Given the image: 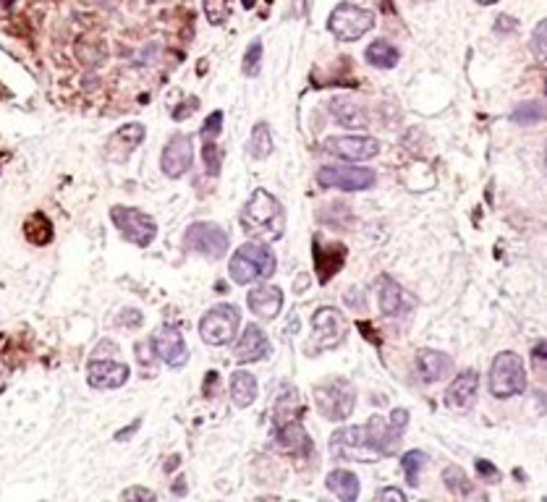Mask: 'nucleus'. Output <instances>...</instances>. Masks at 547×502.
<instances>
[{"label": "nucleus", "instance_id": "f704fd0d", "mask_svg": "<svg viewBox=\"0 0 547 502\" xmlns=\"http://www.w3.org/2000/svg\"><path fill=\"white\" fill-rule=\"evenodd\" d=\"M221 131H223V113L215 110V113H210V118L202 126V139L204 142H215Z\"/></svg>", "mask_w": 547, "mask_h": 502}, {"label": "nucleus", "instance_id": "dca6fc26", "mask_svg": "<svg viewBox=\"0 0 547 502\" xmlns=\"http://www.w3.org/2000/svg\"><path fill=\"white\" fill-rule=\"evenodd\" d=\"M312 259H315V273L320 283H330V277L338 275L346 265V246L344 244H323L317 236L312 241Z\"/></svg>", "mask_w": 547, "mask_h": 502}, {"label": "nucleus", "instance_id": "5701e85b", "mask_svg": "<svg viewBox=\"0 0 547 502\" xmlns=\"http://www.w3.org/2000/svg\"><path fill=\"white\" fill-rule=\"evenodd\" d=\"M228 393H231V401L236 403L239 408H249L251 403L257 401V395H259L257 376L249 375L244 369L233 372L231 379H228Z\"/></svg>", "mask_w": 547, "mask_h": 502}, {"label": "nucleus", "instance_id": "a19ab883", "mask_svg": "<svg viewBox=\"0 0 547 502\" xmlns=\"http://www.w3.org/2000/svg\"><path fill=\"white\" fill-rule=\"evenodd\" d=\"M516 22L511 19V16H497V24H495V32L497 34H505V32H516Z\"/></svg>", "mask_w": 547, "mask_h": 502}, {"label": "nucleus", "instance_id": "ea45409f", "mask_svg": "<svg viewBox=\"0 0 547 502\" xmlns=\"http://www.w3.org/2000/svg\"><path fill=\"white\" fill-rule=\"evenodd\" d=\"M197 102H199L197 98H192V100H189V102H184V107H181V110H175V113H174L175 121H184L186 116H192V113H194V110H197V107H199Z\"/></svg>", "mask_w": 547, "mask_h": 502}, {"label": "nucleus", "instance_id": "72a5a7b5", "mask_svg": "<svg viewBox=\"0 0 547 502\" xmlns=\"http://www.w3.org/2000/svg\"><path fill=\"white\" fill-rule=\"evenodd\" d=\"M204 14H207L210 24H223L231 14V5H228V0H204Z\"/></svg>", "mask_w": 547, "mask_h": 502}, {"label": "nucleus", "instance_id": "1a4fd4ad", "mask_svg": "<svg viewBox=\"0 0 547 502\" xmlns=\"http://www.w3.org/2000/svg\"><path fill=\"white\" fill-rule=\"evenodd\" d=\"M184 244H186V249L204 256V259H223L231 241H228V233L218 223L197 220L186 228Z\"/></svg>", "mask_w": 547, "mask_h": 502}, {"label": "nucleus", "instance_id": "a211bd4d", "mask_svg": "<svg viewBox=\"0 0 547 502\" xmlns=\"http://www.w3.org/2000/svg\"><path fill=\"white\" fill-rule=\"evenodd\" d=\"M270 353V340L268 332L259 325H247L244 335L239 338L236 349H233V358L239 364H251V361H262Z\"/></svg>", "mask_w": 547, "mask_h": 502}, {"label": "nucleus", "instance_id": "37998d69", "mask_svg": "<svg viewBox=\"0 0 547 502\" xmlns=\"http://www.w3.org/2000/svg\"><path fill=\"white\" fill-rule=\"evenodd\" d=\"M476 471H479L482 477L497 479V469L490 463V460H479V463H476Z\"/></svg>", "mask_w": 547, "mask_h": 502}, {"label": "nucleus", "instance_id": "412c9836", "mask_svg": "<svg viewBox=\"0 0 547 502\" xmlns=\"http://www.w3.org/2000/svg\"><path fill=\"white\" fill-rule=\"evenodd\" d=\"M275 440L280 448L291 451L294 455H301V458H309L315 452V445L307 434V429L298 424L297 419H288V422H280L278 429H275Z\"/></svg>", "mask_w": 547, "mask_h": 502}, {"label": "nucleus", "instance_id": "9b49d317", "mask_svg": "<svg viewBox=\"0 0 547 502\" xmlns=\"http://www.w3.org/2000/svg\"><path fill=\"white\" fill-rule=\"evenodd\" d=\"M312 340H315V351H330L335 346L344 343L346 338V320L338 309L323 306L315 311L312 317Z\"/></svg>", "mask_w": 547, "mask_h": 502}, {"label": "nucleus", "instance_id": "c85d7f7f", "mask_svg": "<svg viewBox=\"0 0 547 502\" xmlns=\"http://www.w3.org/2000/svg\"><path fill=\"white\" fill-rule=\"evenodd\" d=\"M424 466H427V452L422 451H409L401 458V469L406 474L409 487H420V474H422Z\"/></svg>", "mask_w": 547, "mask_h": 502}, {"label": "nucleus", "instance_id": "4468645a", "mask_svg": "<svg viewBox=\"0 0 547 502\" xmlns=\"http://www.w3.org/2000/svg\"><path fill=\"white\" fill-rule=\"evenodd\" d=\"M194 163V144L192 136L186 134H175L165 142L163 154H160V168L168 178H181Z\"/></svg>", "mask_w": 547, "mask_h": 502}, {"label": "nucleus", "instance_id": "7ed1b4c3", "mask_svg": "<svg viewBox=\"0 0 547 502\" xmlns=\"http://www.w3.org/2000/svg\"><path fill=\"white\" fill-rule=\"evenodd\" d=\"M315 405L327 422H346L356 408V387L344 376L327 379L315 387Z\"/></svg>", "mask_w": 547, "mask_h": 502}, {"label": "nucleus", "instance_id": "2f4dec72", "mask_svg": "<svg viewBox=\"0 0 547 502\" xmlns=\"http://www.w3.org/2000/svg\"><path fill=\"white\" fill-rule=\"evenodd\" d=\"M529 51L537 60H547V19H542L540 24L534 26L532 40H529Z\"/></svg>", "mask_w": 547, "mask_h": 502}, {"label": "nucleus", "instance_id": "79ce46f5", "mask_svg": "<svg viewBox=\"0 0 547 502\" xmlns=\"http://www.w3.org/2000/svg\"><path fill=\"white\" fill-rule=\"evenodd\" d=\"M380 500H396V502H406V492H401L396 487H388L380 492Z\"/></svg>", "mask_w": 547, "mask_h": 502}, {"label": "nucleus", "instance_id": "bb28decb", "mask_svg": "<svg viewBox=\"0 0 547 502\" xmlns=\"http://www.w3.org/2000/svg\"><path fill=\"white\" fill-rule=\"evenodd\" d=\"M364 58H367V63L374 66V69L388 71V69H396L401 52H398L396 45H391L388 40H377V42H373V45L364 51Z\"/></svg>", "mask_w": 547, "mask_h": 502}, {"label": "nucleus", "instance_id": "c756f323", "mask_svg": "<svg viewBox=\"0 0 547 502\" xmlns=\"http://www.w3.org/2000/svg\"><path fill=\"white\" fill-rule=\"evenodd\" d=\"M545 105H540V102H522V105H516V110L511 113V121L519 126H534L540 124V121H545Z\"/></svg>", "mask_w": 547, "mask_h": 502}, {"label": "nucleus", "instance_id": "6e6552de", "mask_svg": "<svg viewBox=\"0 0 547 502\" xmlns=\"http://www.w3.org/2000/svg\"><path fill=\"white\" fill-rule=\"evenodd\" d=\"M330 455L338 460H362V463H374L380 452L370 445L367 427H344L330 437Z\"/></svg>", "mask_w": 547, "mask_h": 502}, {"label": "nucleus", "instance_id": "c9c22d12", "mask_svg": "<svg viewBox=\"0 0 547 502\" xmlns=\"http://www.w3.org/2000/svg\"><path fill=\"white\" fill-rule=\"evenodd\" d=\"M202 157H204V165H207V173H212V176H218L221 173V150H218V144L215 142H204V152H202Z\"/></svg>", "mask_w": 547, "mask_h": 502}, {"label": "nucleus", "instance_id": "393cba45", "mask_svg": "<svg viewBox=\"0 0 547 502\" xmlns=\"http://www.w3.org/2000/svg\"><path fill=\"white\" fill-rule=\"evenodd\" d=\"M330 113H333V118L344 128H367L370 126L367 113L356 102L348 100V98H335V100L330 102Z\"/></svg>", "mask_w": 547, "mask_h": 502}, {"label": "nucleus", "instance_id": "3c124183", "mask_svg": "<svg viewBox=\"0 0 547 502\" xmlns=\"http://www.w3.org/2000/svg\"><path fill=\"white\" fill-rule=\"evenodd\" d=\"M545 168H547V150H545Z\"/></svg>", "mask_w": 547, "mask_h": 502}, {"label": "nucleus", "instance_id": "2eb2a0df", "mask_svg": "<svg viewBox=\"0 0 547 502\" xmlns=\"http://www.w3.org/2000/svg\"><path fill=\"white\" fill-rule=\"evenodd\" d=\"M128 376H131V369L124 361H116V358H95L92 356L87 364V382L95 390H118L128 382Z\"/></svg>", "mask_w": 547, "mask_h": 502}, {"label": "nucleus", "instance_id": "f8f14e48", "mask_svg": "<svg viewBox=\"0 0 547 502\" xmlns=\"http://www.w3.org/2000/svg\"><path fill=\"white\" fill-rule=\"evenodd\" d=\"M149 346H152V351H155V356H157L163 364H168V367H174V369H181V367L189 361L186 340H184L181 330L175 325L157 327V330L152 332V338H149Z\"/></svg>", "mask_w": 547, "mask_h": 502}, {"label": "nucleus", "instance_id": "f03ea898", "mask_svg": "<svg viewBox=\"0 0 547 502\" xmlns=\"http://www.w3.org/2000/svg\"><path fill=\"white\" fill-rule=\"evenodd\" d=\"M275 254L268 244L259 241H247L241 244L239 251L231 256L228 265V275L236 285H251V283H262L275 273Z\"/></svg>", "mask_w": 547, "mask_h": 502}, {"label": "nucleus", "instance_id": "473e14b6", "mask_svg": "<svg viewBox=\"0 0 547 502\" xmlns=\"http://www.w3.org/2000/svg\"><path fill=\"white\" fill-rule=\"evenodd\" d=\"M259 63H262V42L254 40L244 52V63H241V71L244 76H257L259 74Z\"/></svg>", "mask_w": 547, "mask_h": 502}, {"label": "nucleus", "instance_id": "49530a36", "mask_svg": "<svg viewBox=\"0 0 547 502\" xmlns=\"http://www.w3.org/2000/svg\"><path fill=\"white\" fill-rule=\"evenodd\" d=\"M175 466H178V455H174V458H171V463H165V471H174Z\"/></svg>", "mask_w": 547, "mask_h": 502}, {"label": "nucleus", "instance_id": "7c9ffc66", "mask_svg": "<svg viewBox=\"0 0 547 502\" xmlns=\"http://www.w3.org/2000/svg\"><path fill=\"white\" fill-rule=\"evenodd\" d=\"M443 481H446V487L453 492V495H472V481H469V477L458 469V466H448L446 471H443Z\"/></svg>", "mask_w": 547, "mask_h": 502}, {"label": "nucleus", "instance_id": "b1692460", "mask_svg": "<svg viewBox=\"0 0 547 502\" xmlns=\"http://www.w3.org/2000/svg\"><path fill=\"white\" fill-rule=\"evenodd\" d=\"M377 303L385 317H396L403 309V288L391 275H380L377 280Z\"/></svg>", "mask_w": 547, "mask_h": 502}, {"label": "nucleus", "instance_id": "423d86ee", "mask_svg": "<svg viewBox=\"0 0 547 502\" xmlns=\"http://www.w3.org/2000/svg\"><path fill=\"white\" fill-rule=\"evenodd\" d=\"M374 14L370 8H362L356 3H341L327 19V29L338 42H356L367 32H373Z\"/></svg>", "mask_w": 547, "mask_h": 502}, {"label": "nucleus", "instance_id": "0eeeda50", "mask_svg": "<svg viewBox=\"0 0 547 502\" xmlns=\"http://www.w3.org/2000/svg\"><path fill=\"white\" fill-rule=\"evenodd\" d=\"M110 220L121 230V236H124L126 241L134 244V246H139V249H147L149 244L155 241V236H157L155 218H149V215H145L137 207H121V204L113 207L110 209Z\"/></svg>", "mask_w": 547, "mask_h": 502}, {"label": "nucleus", "instance_id": "c03bdc74", "mask_svg": "<svg viewBox=\"0 0 547 502\" xmlns=\"http://www.w3.org/2000/svg\"><path fill=\"white\" fill-rule=\"evenodd\" d=\"M139 424H142V422H139V419H134V424H131V427H128V429H121V432L116 434V440H118V442H124V440H128V437H131V434H134V432L139 429Z\"/></svg>", "mask_w": 547, "mask_h": 502}, {"label": "nucleus", "instance_id": "ddd939ff", "mask_svg": "<svg viewBox=\"0 0 547 502\" xmlns=\"http://www.w3.org/2000/svg\"><path fill=\"white\" fill-rule=\"evenodd\" d=\"M325 152L341 157V160H351V163H364L380 154V142L374 136H364V134H351V136H330L325 142Z\"/></svg>", "mask_w": 547, "mask_h": 502}, {"label": "nucleus", "instance_id": "cd10ccee", "mask_svg": "<svg viewBox=\"0 0 547 502\" xmlns=\"http://www.w3.org/2000/svg\"><path fill=\"white\" fill-rule=\"evenodd\" d=\"M247 150L254 160H265V157L273 154V134H270V126L265 124V121H259V124L251 128Z\"/></svg>", "mask_w": 547, "mask_h": 502}, {"label": "nucleus", "instance_id": "e433bc0d", "mask_svg": "<svg viewBox=\"0 0 547 502\" xmlns=\"http://www.w3.org/2000/svg\"><path fill=\"white\" fill-rule=\"evenodd\" d=\"M532 361H534V369H537L540 375L547 376V340L537 343V346L532 349Z\"/></svg>", "mask_w": 547, "mask_h": 502}, {"label": "nucleus", "instance_id": "39448f33", "mask_svg": "<svg viewBox=\"0 0 547 502\" xmlns=\"http://www.w3.org/2000/svg\"><path fill=\"white\" fill-rule=\"evenodd\" d=\"M241 325V311L239 306L233 303H218L212 309H207V314L202 317L199 322V335H202V343L204 346H212V349H221L228 346Z\"/></svg>", "mask_w": 547, "mask_h": 502}, {"label": "nucleus", "instance_id": "6ab92c4d", "mask_svg": "<svg viewBox=\"0 0 547 502\" xmlns=\"http://www.w3.org/2000/svg\"><path fill=\"white\" fill-rule=\"evenodd\" d=\"M247 303L259 320H275L283 309V291L278 285H257L249 291Z\"/></svg>", "mask_w": 547, "mask_h": 502}, {"label": "nucleus", "instance_id": "58836bf2", "mask_svg": "<svg viewBox=\"0 0 547 502\" xmlns=\"http://www.w3.org/2000/svg\"><path fill=\"white\" fill-rule=\"evenodd\" d=\"M118 325L121 327H139L142 325V314L137 309H124L121 317H118Z\"/></svg>", "mask_w": 547, "mask_h": 502}, {"label": "nucleus", "instance_id": "a18cd8bd", "mask_svg": "<svg viewBox=\"0 0 547 502\" xmlns=\"http://www.w3.org/2000/svg\"><path fill=\"white\" fill-rule=\"evenodd\" d=\"M359 330H364V332H367V338H370L373 343H377V346H380V335H374V330H373V325H370V322H359Z\"/></svg>", "mask_w": 547, "mask_h": 502}, {"label": "nucleus", "instance_id": "aec40b11", "mask_svg": "<svg viewBox=\"0 0 547 502\" xmlns=\"http://www.w3.org/2000/svg\"><path fill=\"white\" fill-rule=\"evenodd\" d=\"M145 134H147V131H145V126L142 124H128L124 126V128H118V131L110 136V142H108V157H110L113 163H126V160L131 157V152L142 144Z\"/></svg>", "mask_w": 547, "mask_h": 502}, {"label": "nucleus", "instance_id": "4c0bfd02", "mask_svg": "<svg viewBox=\"0 0 547 502\" xmlns=\"http://www.w3.org/2000/svg\"><path fill=\"white\" fill-rule=\"evenodd\" d=\"M124 500H155V492L152 489H145V487H131L121 495Z\"/></svg>", "mask_w": 547, "mask_h": 502}, {"label": "nucleus", "instance_id": "09e8293b", "mask_svg": "<svg viewBox=\"0 0 547 502\" xmlns=\"http://www.w3.org/2000/svg\"><path fill=\"white\" fill-rule=\"evenodd\" d=\"M254 5V0H244V8H251Z\"/></svg>", "mask_w": 547, "mask_h": 502}, {"label": "nucleus", "instance_id": "8fccbe9b", "mask_svg": "<svg viewBox=\"0 0 547 502\" xmlns=\"http://www.w3.org/2000/svg\"><path fill=\"white\" fill-rule=\"evenodd\" d=\"M149 3H168V0H149Z\"/></svg>", "mask_w": 547, "mask_h": 502}, {"label": "nucleus", "instance_id": "de8ad7c7", "mask_svg": "<svg viewBox=\"0 0 547 502\" xmlns=\"http://www.w3.org/2000/svg\"><path fill=\"white\" fill-rule=\"evenodd\" d=\"M476 3H482V5H495L497 0H476Z\"/></svg>", "mask_w": 547, "mask_h": 502}, {"label": "nucleus", "instance_id": "a878e982", "mask_svg": "<svg viewBox=\"0 0 547 502\" xmlns=\"http://www.w3.org/2000/svg\"><path fill=\"white\" fill-rule=\"evenodd\" d=\"M325 484H327V489L335 497H341L344 502H356V497H359V479H356V474L346 471V469L330 471L327 479H325Z\"/></svg>", "mask_w": 547, "mask_h": 502}, {"label": "nucleus", "instance_id": "f257e3e1", "mask_svg": "<svg viewBox=\"0 0 547 502\" xmlns=\"http://www.w3.org/2000/svg\"><path fill=\"white\" fill-rule=\"evenodd\" d=\"M241 226L247 233L278 241L286 230V209L268 189H254L241 209Z\"/></svg>", "mask_w": 547, "mask_h": 502}, {"label": "nucleus", "instance_id": "f3484780", "mask_svg": "<svg viewBox=\"0 0 547 502\" xmlns=\"http://www.w3.org/2000/svg\"><path fill=\"white\" fill-rule=\"evenodd\" d=\"M476 387H479V375L474 369H467L456 376L446 390V405L456 414H467L472 411L474 398H476Z\"/></svg>", "mask_w": 547, "mask_h": 502}, {"label": "nucleus", "instance_id": "20e7f679", "mask_svg": "<svg viewBox=\"0 0 547 502\" xmlns=\"http://www.w3.org/2000/svg\"><path fill=\"white\" fill-rule=\"evenodd\" d=\"M526 390L523 358L516 351H500L490 367V393L495 398H514Z\"/></svg>", "mask_w": 547, "mask_h": 502}, {"label": "nucleus", "instance_id": "4be33fe9", "mask_svg": "<svg viewBox=\"0 0 547 502\" xmlns=\"http://www.w3.org/2000/svg\"><path fill=\"white\" fill-rule=\"evenodd\" d=\"M417 372L422 376L424 382H440L453 372V358L443 351H435V349H422L417 353Z\"/></svg>", "mask_w": 547, "mask_h": 502}, {"label": "nucleus", "instance_id": "9d476101", "mask_svg": "<svg viewBox=\"0 0 547 502\" xmlns=\"http://www.w3.org/2000/svg\"><path fill=\"white\" fill-rule=\"evenodd\" d=\"M377 173L370 168L356 165H325L317 171V183L323 189H341V191H367L373 189Z\"/></svg>", "mask_w": 547, "mask_h": 502}]
</instances>
